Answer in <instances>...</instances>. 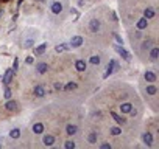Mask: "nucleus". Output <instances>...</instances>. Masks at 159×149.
I'll return each mask as SVG.
<instances>
[{
	"instance_id": "1",
	"label": "nucleus",
	"mask_w": 159,
	"mask_h": 149,
	"mask_svg": "<svg viewBox=\"0 0 159 149\" xmlns=\"http://www.w3.org/2000/svg\"><path fill=\"white\" fill-rule=\"evenodd\" d=\"M13 76H14V70H13V68H8V70L5 72V75H3V78H2L3 84H5V85H8L9 82L13 81Z\"/></svg>"
},
{
	"instance_id": "2",
	"label": "nucleus",
	"mask_w": 159,
	"mask_h": 149,
	"mask_svg": "<svg viewBox=\"0 0 159 149\" xmlns=\"http://www.w3.org/2000/svg\"><path fill=\"white\" fill-rule=\"evenodd\" d=\"M115 51H117V53H119V54H120V56H122V58H123V59H125V61H130V59H131L130 53H128V51H127V50H125L123 47H122V45H117V47H115Z\"/></svg>"
},
{
	"instance_id": "3",
	"label": "nucleus",
	"mask_w": 159,
	"mask_h": 149,
	"mask_svg": "<svg viewBox=\"0 0 159 149\" xmlns=\"http://www.w3.org/2000/svg\"><path fill=\"white\" fill-rule=\"evenodd\" d=\"M5 109H6L8 112H14V110H17V102L13 101L11 98L6 99V102H5Z\"/></svg>"
},
{
	"instance_id": "4",
	"label": "nucleus",
	"mask_w": 159,
	"mask_h": 149,
	"mask_svg": "<svg viewBox=\"0 0 159 149\" xmlns=\"http://www.w3.org/2000/svg\"><path fill=\"white\" fill-rule=\"evenodd\" d=\"M83 42H84V39H83L81 36H75V37H72V41H70V47H72V48L81 47Z\"/></svg>"
},
{
	"instance_id": "5",
	"label": "nucleus",
	"mask_w": 159,
	"mask_h": 149,
	"mask_svg": "<svg viewBox=\"0 0 159 149\" xmlns=\"http://www.w3.org/2000/svg\"><path fill=\"white\" fill-rule=\"evenodd\" d=\"M89 30H91L92 33L100 31V20H97V19H92V20L89 22Z\"/></svg>"
},
{
	"instance_id": "6",
	"label": "nucleus",
	"mask_w": 159,
	"mask_h": 149,
	"mask_svg": "<svg viewBox=\"0 0 159 149\" xmlns=\"http://www.w3.org/2000/svg\"><path fill=\"white\" fill-rule=\"evenodd\" d=\"M142 140H144V143L147 144V146H151V144H153V135H151L150 132H145V134H142Z\"/></svg>"
},
{
	"instance_id": "7",
	"label": "nucleus",
	"mask_w": 159,
	"mask_h": 149,
	"mask_svg": "<svg viewBox=\"0 0 159 149\" xmlns=\"http://www.w3.org/2000/svg\"><path fill=\"white\" fill-rule=\"evenodd\" d=\"M47 70H48V65H47V62H39V64L36 65V72H38L39 75H44Z\"/></svg>"
},
{
	"instance_id": "8",
	"label": "nucleus",
	"mask_w": 159,
	"mask_h": 149,
	"mask_svg": "<svg viewBox=\"0 0 159 149\" xmlns=\"http://www.w3.org/2000/svg\"><path fill=\"white\" fill-rule=\"evenodd\" d=\"M115 65H117V62L112 59L111 62L108 64V67H106V73H105V78H108L109 75H112V72H114V68H115Z\"/></svg>"
},
{
	"instance_id": "9",
	"label": "nucleus",
	"mask_w": 159,
	"mask_h": 149,
	"mask_svg": "<svg viewBox=\"0 0 159 149\" xmlns=\"http://www.w3.org/2000/svg\"><path fill=\"white\" fill-rule=\"evenodd\" d=\"M44 95H45V89H44V85H36V87H34V96L42 98Z\"/></svg>"
},
{
	"instance_id": "10",
	"label": "nucleus",
	"mask_w": 159,
	"mask_h": 149,
	"mask_svg": "<svg viewBox=\"0 0 159 149\" xmlns=\"http://www.w3.org/2000/svg\"><path fill=\"white\" fill-rule=\"evenodd\" d=\"M42 141H44L45 146H53L55 144V137L53 135H45V137H42Z\"/></svg>"
},
{
	"instance_id": "11",
	"label": "nucleus",
	"mask_w": 159,
	"mask_h": 149,
	"mask_svg": "<svg viewBox=\"0 0 159 149\" xmlns=\"http://www.w3.org/2000/svg\"><path fill=\"white\" fill-rule=\"evenodd\" d=\"M50 9H52L53 14H59V12L62 11V5L59 2H55V3H52V8Z\"/></svg>"
},
{
	"instance_id": "12",
	"label": "nucleus",
	"mask_w": 159,
	"mask_h": 149,
	"mask_svg": "<svg viewBox=\"0 0 159 149\" xmlns=\"http://www.w3.org/2000/svg\"><path fill=\"white\" fill-rule=\"evenodd\" d=\"M132 110V106L130 104V102H123V104L120 106V112L122 114H131Z\"/></svg>"
},
{
	"instance_id": "13",
	"label": "nucleus",
	"mask_w": 159,
	"mask_h": 149,
	"mask_svg": "<svg viewBox=\"0 0 159 149\" xmlns=\"http://www.w3.org/2000/svg\"><path fill=\"white\" fill-rule=\"evenodd\" d=\"M137 30H145L148 26V19H145V17H142V19H139L137 20Z\"/></svg>"
},
{
	"instance_id": "14",
	"label": "nucleus",
	"mask_w": 159,
	"mask_h": 149,
	"mask_svg": "<svg viewBox=\"0 0 159 149\" xmlns=\"http://www.w3.org/2000/svg\"><path fill=\"white\" fill-rule=\"evenodd\" d=\"M111 117L114 118V121H115L117 124H125V123H127V121H125L123 118H122L120 115L117 114V112H111Z\"/></svg>"
},
{
	"instance_id": "15",
	"label": "nucleus",
	"mask_w": 159,
	"mask_h": 149,
	"mask_svg": "<svg viewBox=\"0 0 159 149\" xmlns=\"http://www.w3.org/2000/svg\"><path fill=\"white\" fill-rule=\"evenodd\" d=\"M45 48H47V44H41L39 47H36V48H34V56H41V54H44Z\"/></svg>"
},
{
	"instance_id": "16",
	"label": "nucleus",
	"mask_w": 159,
	"mask_h": 149,
	"mask_svg": "<svg viewBox=\"0 0 159 149\" xmlns=\"http://www.w3.org/2000/svg\"><path fill=\"white\" fill-rule=\"evenodd\" d=\"M158 56H159V48L158 47H151L150 48V58H151V61H156Z\"/></svg>"
},
{
	"instance_id": "17",
	"label": "nucleus",
	"mask_w": 159,
	"mask_h": 149,
	"mask_svg": "<svg viewBox=\"0 0 159 149\" xmlns=\"http://www.w3.org/2000/svg\"><path fill=\"white\" fill-rule=\"evenodd\" d=\"M86 67H87V65H86V62H84V61H81V59L75 62V68H77L78 72H84V70H86Z\"/></svg>"
},
{
	"instance_id": "18",
	"label": "nucleus",
	"mask_w": 159,
	"mask_h": 149,
	"mask_svg": "<svg viewBox=\"0 0 159 149\" xmlns=\"http://www.w3.org/2000/svg\"><path fill=\"white\" fill-rule=\"evenodd\" d=\"M33 132H34V134H42V132H44V124L42 123L33 124Z\"/></svg>"
},
{
	"instance_id": "19",
	"label": "nucleus",
	"mask_w": 159,
	"mask_h": 149,
	"mask_svg": "<svg viewBox=\"0 0 159 149\" xmlns=\"http://www.w3.org/2000/svg\"><path fill=\"white\" fill-rule=\"evenodd\" d=\"M154 14H156V11H154L153 8H147L144 11V17L145 19H151V17H154Z\"/></svg>"
},
{
	"instance_id": "20",
	"label": "nucleus",
	"mask_w": 159,
	"mask_h": 149,
	"mask_svg": "<svg viewBox=\"0 0 159 149\" xmlns=\"http://www.w3.org/2000/svg\"><path fill=\"white\" fill-rule=\"evenodd\" d=\"M66 131H67V135H75L77 134V131H78V127L75 124H67V129H66Z\"/></svg>"
},
{
	"instance_id": "21",
	"label": "nucleus",
	"mask_w": 159,
	"mask_h": 149,
	"mask_svg": "<svg viewBox=\"0 0 159 149\" xmlns=\"http://www.w3.org/2000/svg\"><path fill=\"white\" fill-rule=\"evenodd\" d=\"M156 73H154V72H147V73H145V79H147V81H150V82H154L156 81Z\"/></svg>"
},
{
	"instance_id": "22",
	"label": "nucleus",
	"mask_w": 159,
	"mask_h": 149,
	"mask_svg": "<svg viewBox=\"0 0 159 149\" xmlns=\"http://www.w3.org/2000/svg\"><path fill=\"white\" fill-rule=\"evenodd\" d=\"M97 134H95V132H91V134H89V137H87V141H89V143H91V144H95V143H97Z\"/></svg>"
},
{
	"instance_id": "23",
	"label": "nucleus",
	"mask_w": 159,
	"mask_h": 149,
	"mask_svg": "<svg viewBox=\"0 0 159 149\" xmlns=\"http://www.w3.org/2000/svg\"><path fill=\"white\" fill-rule=\"evenodd\" d=\"M147 93H148V95H156V93H158V87H156L154 84L148 85V87H147Z\"/></svg>"
},
{
	"instance_id": "24",
	"label": "nucleus",
	"mask_w": 159,
	"mask_h": 149,
	"mask_svg": "<svg viewBox=\"0 0 159 149\" xmlns=\"http://www.w3.org/2000/svg\"><path fill=\"white\" fill-rule=\"evenodd\" d=\"M9 137L14 138V140H17V138L21 137V131H19V129H13V131L9 132Z\"/></svg>"
},
{
	"instance_id": "25",
	"label": "nucleus",
	"mask_w": 159,
	"mask_h": 149,
	"mask_svg": "<svg viewBox=\"0 0 159 149\" xmlns=\"http://www.w3.org/2000/svg\"><path fill=\"white\" fill-rule=\"evenodd\" d=\"M33 44H34V37H30V39H27V41L24 42V47L25 48H30Z\"/></svg>"
},
{
	"instance_id": "26",
	"label": "nucleus",
	"mask_w": 159,
	"mask_h": 149,
	"mask_svg": "<svg viewBox=\"0 0 159 149\" xmlns=\"http://www.w3.org/2000/svg\"><path fill=\"white\" fill-rule=\"evenodd\" d=\"M64 89L66 90H75L77 89V82H69V84L64 85Z\"/></svg>"
},
{
	"instance_id": "27",
	"label": "nucleus",
	"mask_w": 159,
	"mask_h": 149,
	"mask_svg": "<svg viewBox=\"0 0 159 149\" xmlns=\"http://www.w3.org/2000/svg\"><path fill=\"white\" fill-rule=\"evenodd\" d=\"M89 62L94 64V65H98V64H100V56H92V58L89 59Z\"/></svg>"
},
{
	"instance_id": "28",
	"label": "nucleus",
	"mask_w": 159,
	"mask_h": 149,
	"mask_svg": "<svg viewBox=\"0 0 159 149\" xmlns=\"http://www.w3.org/2000/svg\"><path fill=\"white\" fill-rule=\"evenodd\" d=\"M69 48V45H66V44H62V45H56V51H58V53H62V51H66V50H67Z\"/></svg>"
},
{
	"instance_id": "29",
	"label": "nucleus",
	"mask_w": 159,
	"mask_h": 149,
	"mask_svg": "<svg viewBox=\"0 0 159 149\" xmlns=\"http://www.w3.org/2000/svg\"><path fill=\"white\" fill-rule=\"evenodd\" d=\"M111 134L112 135H120L122 134V129L120 127H111Z\"/></svg>"
},
{
	"instance_id": "30",
	"label": "nucleus",
	"mask_w": 159,
	"mask_h": 149,
	"mask_svg": "<svg viewBox=\"0 0 159 149\" xmlns=\"http://www.w3.org/2000/svg\"><path fill=\"white\" fill-rule=\"evenodd\" d=\"M64 148H66V149H74V148H75V143H74V141H70V140H69V141H66Z\"/></svg>"
},
{
	"instance_id": "31",
	"label": "nucleus",
	"mask_w": 159,
	"mask_h": 149,
	"mask_svg": "<svg viewBox=\"0 0 159 149\" xmlns=\"http://www.w3.org/2000/svg\"><path fill=\"white\" fill-rule=\"evenodd\" d=\"M151 47V41H148V42H144V44H142V50H148Z\"/></svg>"
},
{
	"instance_id": "32",
	"label": "nucleus",
	"mask_w": 159,
	"mask_h": 149,
	"mask_svg": "<svg viewBox=\"0 0 159 149\" xmlns=\"http://www.w3.org/2000/svg\"><path fill=\"white\" fill-rule=\"evenodd\" d=\"M9 98H11V90L6 87V89H5V99H9Z\"/></svg>"
},
{
	"instance_id": "33",
	"label": "nucleus",
	"mask_w": 159,
	"mask_h": 149,
	"mask_svg": "<svg viewBox=\"0 0 159 149\" xmlns=\"http://www.w3.org/2000/svg\"><path fill=\"white\" fill-rule=\"evenodd\" d=\"M55 89H56V90H64V85H62L61 82H56V84H55Z\"/></svg>"
},
{
	"instance_id": "34",
	"label": "nucleus",
	"mask_w": 159,
	"mask_h": 149,
	"mask_svg": "<svg viewBox=\"0 0 159 149\" xmlns=\"http://www.w3.org/2000/svg\"><path fill=\"white\" fill-rule=\"evenodd\" d=\"M17 67H19V61H17V59H14V65H13V70H17Z\"/></svg>"
},
{
	"instance_id": "35",
	"label": "nucleus",
	"mask_w": 159,
	"mask_h": 149,
	"mask_svg": "<svg viewBox=\"0 0 159 149\" xmlns=\"http://www.w3.org/2000/svg\"><path fill=\"white\" fill-rule=\"evenodd\" d=\"M100 148H101V149H111V144H109V143H103Z\"/></svg>"
},
{
	"instance_id": "36",
	"label": "nucleus",
	"mask_w": 159,
	"mask_h": 149,
	"mask_svg": "<svg viewBox=\"0 0 159 149\" xmlns=\"http://www.w3.org/2000/svg\"><path fill=\"white\" fill-rule=\"evenodd\" d=\"M33 61H34V59H33L31 56H28V58L25 59V62H27V64H33Z\"/></svg>"
},
{
	"instance_id": "37",
	"label": "nucleus",
	"mask_w": 159,
	"mask_h": 149,
	"mask_svg": "<svg viewBox=\"0 0 159 149\" xmlns=\"http://www.w3.org/2000/svg\"><path fill=\"white\" fill-rule=\"evenodd\" d=\"M114 37H115V41H117L119 44H122V45H123V41H122V37H119L117 34H114Z\"/></svg>"
},
{
	"instance_id": "38",
	"label": "nucleus",
	"mask_w": 159,
	"mask_h": 149,
	"mask_svg": "<svg viewBox=\"0 0 159 149\" xmlns=\"http://www.w3.org/2000/svg\"><path fill=\"white\" fill-rule=\"evenodd\" d=\"M3 2H8V0H3Z\"/></svg>"
}]
</instances>
